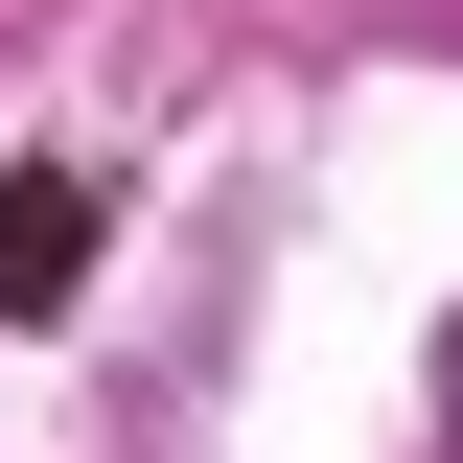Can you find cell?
<instances>
[{
	"mask_svg": "<svg viewBox=\"0 0 463 463\" xmlns=\"http://www.w3.org/2000/svg\"><path fill=\"white\" fill-rule=\"evenodd\" d=\"M93 279V163H0V325H47Z\"/></svg>",
	"mask_w": 463,
	"mask_h": 463,
	"instance_id": "1",
	"label": "cell"
}]
</instances>
